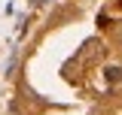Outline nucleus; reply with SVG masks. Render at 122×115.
<instances>
[{"label":"nucleus","mask_w":122,"mask_h":115,"mask_svg":"<svg viewBox=\"0 0 122 115\" xmlns=\"http://www.w3.org/2000/svg\"><path fill=\"white\" fill-rule=\"evenodd\" d=\"M107 79H110V82H119V79H122V70H119V67H107Z\"/></svg>","instance_id":"obj_1"},{"label":"nucleus","mask_w":122,"mask_h":115,"mask_svg":"<svg viewBox=\"0 0 122 115\" xmlns=\"http://www.w3.org/2000/svg\"><path fill=\"white\" fill-rule=\"evenodd\" d=\"M30 3H43V0H30Z\"/></svg>","instance_id":"obj_2"}]
</instances>
